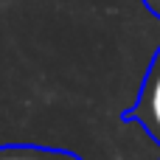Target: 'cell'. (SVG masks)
I'll return each instance as SVG.
<instances>
[{
    "label": "cell",
    "mask_w": 160,
    "mask_h": 160,
    "mask_svg": "<svg viewBox=\"0 0 160 160\" xmlns=\"http://www.w3.org/2000/svg\"><path fill=\"white\" fill-rule=\"evenodd\" d=\"M121 121L143 127L146 135L160 146V48L155 51V56L149 62V70L141 82L135 104L121 112Z\"/></svg>",
    "instance_id": "1"
},
{
    "label": "cell",
    "mask_w": 160,
    "mask_h": 160,
    "mask_svg": "<svg viewBox=\"0 0 160 160\" xmlns=\"http://www.w3.org/2000/svg\"><path fill=\"white\" fill-rule=\"evenodd\" d=\"M0 160H84L76 152L68 149H51V146H37V143H3Z\"/></svg>",
    "instance_id": "2"
},
{
    "label": "cell",
    "mask_w": 160,
    "mask_h": 160,
    "mask_svg": "<svg viewBox=\"0 0 160 160\" xmlns=\"http://www.w3.org/2000/svg\"><path fill=\"white\" fill-rule=\"evenodd\" d=\"M143 6H146V8H149V11L160 20V0H143Z\"/></svg>",
    "instance_id": "3"
}]
</instances>
